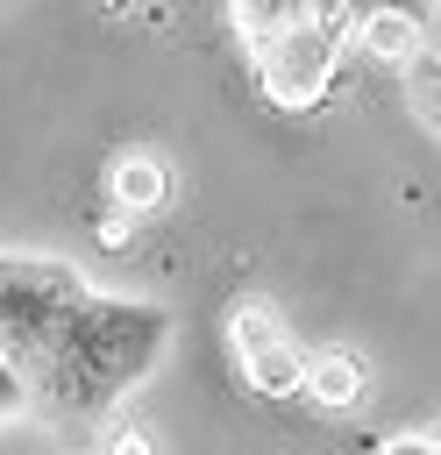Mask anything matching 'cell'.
Segmentation results:
<instances>
[{"label": "cell", "instance_id": "8fae6325", "mask_svg": "<svg viewBox=\"0 0 441 455\" xmlns=\"http://www.w3.org/2000/svg\"><path fill=\"white\" fill-rule=\"evenodd\" d=\"M377 455H441V434H391Z\"/></svg>", "mask_w": 441, "mask_h": 455}, {"label": "cell", "instance_id": "9c48e42d", "mask_svg": "<svg viewBox=\"0 0 441 455\" xmlns=\"http://www.w3.org/2000/svg\"><path fill=\"white\" fill-rule=\"evenodd\" d=\"M228 21H235V36L249 43V57L263 50V43H277L292 21H299V7H277V0H249V7H228Z\"/></svg>", "mask_w": 441, "mask_h": 455}, {"label": "cell", "instance_id": "7c38bea8", "mask_svg": "<svg viewBox=\"0 0 441 455\" xmlns=\"http://www.w3.org/2000/svg\"><path fill=\"white\" fill-rule=\"evenodd\" d=\"M100 455H149V448H142V441H135V434H121V441H107V448H100Z\"/></svg>", "mask_w": 441, "mask_h": 455}, {"label": "cell", "instance_id": "5b68a950", "mask_svg": "<svg viewBox=\"0 0 441 455\" xmlns=\"http://www.w3.org/2000/svg\"><path fill=\"white\" fill-rule=\"evenodd\" d=\"M107 192H114L121 220H128V213H156V206L171 199V171H164V156H149V149H121V156L107 164Z\"/></svg>", "mask_w": 441, "mask_h": 455}, {"label": "cell", "instance_id": "ba28073f", "mask_svg": "<svg viewBox=\"0 0 441 455\" xmlns=\"http://www.w3.org/2000/svg\"><path fill=\"white\" fill-rule=\"evenodd\" d=\"M398 78H405V107H413V121H420L427 135H441V50L405 57Z\"/></svg>", "mask_w": 441, "mask_h": 455}, {"label": "cell", "instance_id": "8992f818", "mask_svg": "<svg viewBox=\"0 0 441 455\" xmlns=\"http://www.w3.org/2000/svg\"><path fill=\"white\" fill-rule=\"evenodd\" d=\"M363 384H370V363H363L356 348H320V355H306V398H313L320 412H349V405L363 398Z\"/></svg>", "mask_w": 441, "mask_h": 455}, {"label": "cell", "instance_id": "277c9868", "mask_svg": "<svg viewBox=\"0 0 441 455\" xmlns=\"http://www.w3.org/2000/svg\"><path fill=\"white\" fill-rule=\"evenodd\" d=\"M228 348H235V370H242V384L256 398L306 391V348H299V334L270 306H235L228 313Z\"/></svg>", "mask_w": 441, "mask_h": 455}, {"label": "cell", "instance_id": "30bf717a", "mask_svg": "<svg viewBox=\"0 0 441 455\" xmlns=\"http://www.w3.org/2000/svg\"><path fill=\"white\" fill-rule=\"evenodd\" d=\"M28 405H36V384H28V377L0 355V427H7V419H21Z\"/></svg>", "mask_w": 441, "mask_h": 455}, {"label": "cell", "instance_id": "3957f363", "mask_svg": "<svg viewBox=\"0 0 441 455\" xmlns=\"http://www.w3.org/2000/svg\"><path fill=\"white\" fill-rule=\"evenodd\" d=\"M356 43V21H341L334 7H299V21L256 50V78L263 92L285 107V114H306L327 100L334 71H341V50Z\"/></svg>", "mask_w": 441, "mask_h": 455}, {"label": "cell", "instance_id": "6da1fadb", "mask_svg": "<svg viewBox=\"0 0 441 455\" xmlns=\"http://www.w3.org/2000/svg\"><path fill=\"white\" fill-rule=\"evenodd\" d=\"M164 341H171V313H164V306L92 291V299L64 320L57 355H50V370L36 377V398L71 405V412H107L128 384H142V377L156 370Z\"/></svg>", "mask_w": 441, "mask_h": 455}, {"label": "cell", "instance_id": "52a82bcc", "mask_svg": "<svg viewBox=\"0 0 441 455\" xmlns=\"http://www.w3.org/2000/svg\"><path fill=\"white\" fill-rule=\"evenodd\" d=\"M356 50H363L370 64H405V57L427 50V28H420V14H405V7H370V14L356 21Z\"/></svg>", "mask_w": 441, "mask_h": 455}, {"label": "cell", "instance_id": "7a4b0ae2", "mask_svg": "<svg viewBox=\"0 0 441 455\" xmlns=\"http://www.w3.org/2000/svg\"><path fill=\"white\" fill-rule=\"evenodd\" d=\"M92 299L85 270L64 256H0V355L36 384L57 355L64 320Z\"/></svg>", "mask_w": 441, "mask_h": 455}]
</instances>
